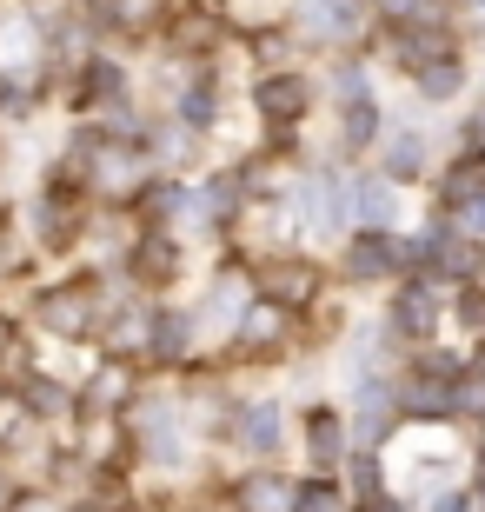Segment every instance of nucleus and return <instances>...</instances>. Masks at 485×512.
<instances>
[{
	"mask_svg": "<svg viewBox=\"0 0 485 512\" xmlns=\"http://www.w3.org/2000/svg\"><path fill=\"white\" fill-rule=\"evenodd\" d=\"M392 260H399V247H392L386 233H359L353 253H346V266H353L359 280H379V273H392Z\"/></svg>",
	"mask_w": 485,
	"mask_h": 512,
	"instance_id": "f257e3e1",
	"label": "nucleus"
},
{
	"mask_svg": "<svg viewBox=\"0 0 485 512\" xmlns=\"http://www.w3.org/2000/svg\"><path fill=\"white\" fill-rule=\"evenodd\" d=\"M346 213L366 220V227H379V220L392 213V187L386 180H353V187H346Z\"/></svg>",
	"mask_w": 485,
	"mask_h": 512,
	"instance_id": "f03ea898",
	"label": "nucleus"
},
{
	"mask_svg": "<svg viewBox=\"0 0 485 512\" xmlns=\"http://www.w3.org/2000/svg\"><path fill=\"white\" fill-rule=\"evenodd\" d=\"M266 107L273 120H286V114H299L306 107V80H293V74H280V80H260V94H253Z\"/></svg>",
	"mask_w": 485,
	"mask_h": 512,
	"instance_id": "7ed1b4c3",
	"label": "nucleus"
},
{
	"mask_svg": "<svg viewBox=\"0 0 485 512\" xmlns=\"http://www.w3.org/2000/svg\"><path fill=\"white\" fill-rule=\"evenodd\" d=\"M392 399H386V386H366V393H359V439H366V446H373V439H386L392 426Z\"/></svg>",
	"mask_w": 485,
	"mask_h": 512,
	"instance_id": "20e7f679",
	"label": "nucleus"
},
{
	"mask_svg": "<svg viewBox=\"0 0 485 512\" xmlns=\"http://www.w3.org/2000/svg\"><path fill=\"white\" fill-rule=\"evenodd\" d=\"M419 167H426V140H419V133H392V147H386V173H392V180H412Z\"/></svg>",
	"mask_w": 485,
	"mask_h": 512,
	"instance_id": "39448f33",
	"label": "nucleus"
},
{
	"mask_svg": "<svg viewBox=\"0 0 485 512\" xmlns=\"http://www.w3.org/2000/svg\"><path fill=\"white\" fill-rule=\"evenodd\" d=\"M432 286H412V293H399V306H392V320H399V333H426L432 326Z\"/></svg>",
	"mask_w": 485,
	"mask_h": 512,
	"instance_id": "423d86ee",
	"label": "nucleus"
},
{
	"mask_svg": "<svg viewBox=\"0 0 485 512\" xmlns=\"http://www.w3.org/2000/svg\"><path fill=\"white\" fill-rule=\"evenodd\" d=\"M240 439L253 453H273V446H280V413H273V406H253V413L240 419Z\"/></svg>",
	"mask_w": 485,
	"mask_h": 512,
	"instance_id": "0eeeda50",
	"label": "nucleus"
},
{
	"mask_svg": "<svg viewBox=\"0 0 485 512\" xmlns=\"http://www.w3.org/2000/svg\"><path fill=\"white\" fill-rule=\"evenodd\" d=\"M147 446L160 459H180V439H173V406H147Z\"/></svg>",
	"mask_w": 485,
	"mask_h": 512,
	"instance_id": "6e6552de",
	"label": "nucleus"
},
{
	"mask_svg": "<svg viewBox=\"0 0 485 512\" xmlns=\"http://www.w3.org/2000/svg\"><path fill=\"white\" fill-rule=\"evenodd\" d=\"M299 207H306V220H319V227H326V220H333V180H326V173H319V180H306V187H299Z\"/></svg>",
	"mask_w": 485,
	"mask_h": 512,
	"instance_id": "1a4fd4ad",
	"label": "nucleus"
},
{
	"mask_svg": "<svg viewBox=\"0 0 485 512\" xmlns=\"http://www.w3.org/2000/svg\"><path fill=\"white\" fill-rule=\"evenodd\" d=\"M419 87H426L432 100H446V94H459V87H466V74H459V60H439V67H426V74H419Z\"/></svg>",
	"mask_w": 485,
	"mask_h": 512,
	"instance_id": "9d476101",
	"label": "nucleus"
},
{
	"mask_svg": "<svg viewBox=\"0 0 485 512\" xmlns=\"http://www.w3.org/2000/svg\"><path fill=\"white\" fill-rule=\"evenodd\" d=\"M373 133H379V114H373V100H353V107H346V140L359 147V140H373Z\"/></svg>",
	"mask_w": 485,
	"mask_h": 512,
	"instance_id": "9b49d317",
	"label": "nucleus"
},
{
	"mask_svg": "<svg viewBox=\"0 0 485 512\" xmlns=\"http://www.w3.org/2000/svg\"><path fill=\"white\" fill-rule=\"evenodd\" d=\"M246 512H286L280 479H253V486H246Z\"/></svg>",
	"mask_w": 485,
	"mask_h": 512,
	"instance_id": "f8f14e48",
	"label": "nucleus"
},
{
	"mask_svg": "<svg viewBox=\"0 0 485 512\" xmlns=\"http://www.w3.org/2000/svg\"><path fill=\"white\" fill-rule=\"evenodd\" d=\"M153 346H160V353H180V346H187V320H180V313H160V326H153Z\"/></svg>",
	"mask_w": 485,
	"mask_h": 512,
	"instance_id": "ddd939ff",
	"label": "nucleus"
},
{
	"mask_svg": "<svg viewBox=\"0 0 485 512\" xmlns=\"http://www.w3.org/2000/svg\"><path fill=\"white\" fill-rule=\"evenodd\" d=\"M47 326H60V333H74V326H80V300H74V293L47 300Z\"/></svg>",
	"mask_w": 485,
	"mask_h": 512,
	"instance_id": "4468645a",
	"label": "nucleus"
},
{
	"mask_svg": "<svg viewBox=\"0 0 485 512\" xmlns=\"http://www.w3.org/2000/svg\"><path fill=\"white\" fill-rule=\"evenodd\" d=\"M333 426H339L333 413H313V453H333V446H339V433H333Z\"/></svg>",
	"mask_w": 485,
	"mask_h": 512,
	"instance_id": "2eb2a0df",
	"label": "nucleus"
},
{
	"mask_svg": "<svg viewBox=\"0 0 485 512\" xmlns=\"http://www.w3.org/2000/svg\"><path fill=\"white\" fill-rule=\"evenodd\" d=\"M459 233H472V240H479V233H485V193H479V200H466V207H459Z\"/></svg>",
	"mask_w": 485,
	"mask_h": 512,
	"instance_id": "dca6fc26",
	"label": "nucleus"
},
{
	"mask_svg": "<svg viewBox=\"0 0 485 512\" xmlns=\"http://www.w3.org/2000/svg\"><path fill=\"white\" fill-rule=\"evenodd\" d=\"M299 512H333V493H326V486H313V493H299Z\"/></svg>",
	"mask_w": 485,
	"mask_h": 512,
	"instance_id": "f3484780",
	"label": "nucleus"
},
{
	"mask_svg": "<svg viewBox=\"0 0 485 512\" xmlns=\"http://www.w3.org/2000/svg\"><path fill=\"white\" fill-rule=\"evenodd\" d=\"M306 286H313V280H299V273H273V293H286V300H293V293H306Z\"/></svg>",
	"mask_w": 485,
	"mask_h": 512,
	"instance_id": "a211bd4d",
	"label": "nucleus"
},
{
	"mask_svg": "<svg viewBox=\"0 0 485 512\" xmlns=\"http://www.w3.org/2000/svg\"><path fill=\"white\" fill-rule=\"evenodd\" d=\"M432 512H466V493H439V499H432Z\"/></svg>",
	"mask_w": 485,
	"mask_h": 512,
	"instance_id": "6ab92c4d",
	"label": "nucleus"
},
{
	"mask_svg": "<svg viewBox=\"0 0 485 512\" xmlns=\"http://www.w3.org/2000/svg\"><path fill=\"white\" fill-rule=\"evenodd\" d=\"M14 512H54V506H47V499H20Z\"/></svg>",
	"mask_w": 485,
	"mask_h": 512,
	"instance_id": "aec40b11",
	"label": "nucleus"
}]
</instances>
